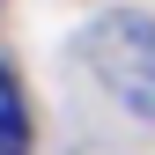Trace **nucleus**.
I'll list each match as a JSON object with an SVG mask.
<instances>
[{
    "label": "nucleus",
    "mask_w": 155,
    "mask_h": 155,
    "mask_svg": "<svg viewBox=\"0 0 155 155\" xmlns=\"http://www.w3.org/2000/svg\"><path fill=\"white\" fill-rule=\"evenodd\" d=\"M81 59L126 111L155 118V22L148 15H104V22H89L81 30Z\"/></svg>",
    "instance_id": "nucleus-1"
},
{
    "label": "nucleus",
    "mask_w": 155,
    "mask_h": 155,
    "mask_svg": "<svg viewBox=\"0 0 155 155\" xmlns=\"http://www.w3.org/2000/svg\"><path fill=\"white\" fill-rule=\"evenodd\" d=\"M0 155H30V111L8 67H0Z\"/></svg>",
    "instance_id": "nucleus-2"
}]
</instances>
